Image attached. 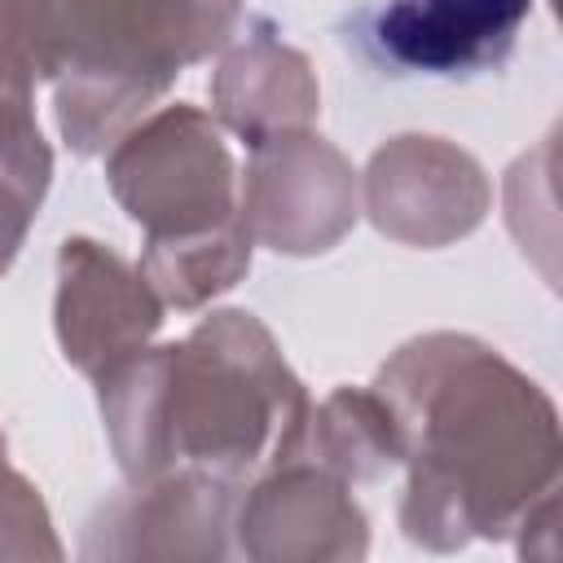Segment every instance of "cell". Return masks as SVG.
Segmentation results:
<instances>
[{"instance_id":"obj_7","label":"cell","mask_w":563,"mask_h":563,"mask_svg":"<svg viewBox=\"0 0 563 563\" xmlns=\"http://www.w3.org/2000/svg\"><path fill=\"white\" fill-rule=\"evenodd\" d=\"M53 325L66 361L97 378L163 325V299L110 246L66 238L57 251Z\"/></svg>"},{"instance_id":"obj_9","label":"cell","mask_w":563,"mask_h":563,"mask_svg":"<svg viewBox=\"0 0 563 563\" xmlns=\"http://www.w3.org/2000/svg\"><path fill=\"white\" fill-rule=\"evenodd\" d=\"M238 484L202 471H172L101 510L88 528V559H220L229 554L224 532L233 528Z\"/></svg>"},{"instance_id":"obj_15","label":"cell","mask_w":563,"mask_h":563,"mask_svg":"<svg viewBox=\"0 0 563 563\" xmlns=\"http://www.w3.org/2000/svg\"><path fill=\"white\" fill-rule=\"evenodd\" d=\"M0 559H62L40 493L0 457Z\"/></svg>"},{"instance_id":"obj_14","label":"cell","mask_w":563,"mask_h":563,"mask_svg":"<svg viewBox=\"0 0 563 563\" xmlns=\"http://www.w3.org/2000/svg\"><path fill=\"white\" fill-rule=\"evenodd\" d=\"M251 229L238 216L233 224L202 233V238H180V242H145L136 273L150 282V290L180 308L194 312L202 308L211 295L238 286V277L251 268Z\"/></svg>"},{"instance_id":"obj_8","label":"cell","mask_w":563,"mask_h":563,"mask_svg":"<svg viewBox=\"0 0 563 563\" xmlns=\"http://www.w3.org/2000/svg\"><path fill=\"white\" fill-rule=\"evenodd\" d=\"M238 550L260 563L361 559L369 545L365 515L347 497V479L317 462H286L264 471L238 506Z\"/></svg>"},{"instance_id":"obj_3","label":"cell","mask_w":563,"mask_h":563,"mask_svg":"<svg viewBox=\"0 0 563 563\" xmlns=\"http://www.w3.org/2000/svg\"><path fill=\"white\" fill-rule=\"evenodd\" d=\"M242 0H0V48L57 88L75 154L114 145L180 75L216 53Z\"/></svg>"},{"instance_id":"obj_5","label":"cell","mask_w":563,"mask_h":563,"mask_svg":"<svg viewBox=\"0 0 563 563\" xmlns=\"http://www.w3.org/2000/svg\"><path fill=\"white\" fill-rule=\"evenodd\" d=\"M238 211L255 242L286 255L330 251L356 220V172L321 136L295 128L251 145Z\"/></svg>"},{"instance_id":"obj_6","label":"cell","mask_w":563,"mask_h":563,"mask_svg":"<svg viewBox=\"0 0 563 563\" xmlns=\"http://www.w3.org/2000/svg\"><path fill=\"white\" fill-rule=\"evenodd\" d=\"M488 176L440 136H396L365 167V207L378 233L409 246L466 238L488 211Z\"/></svg>"},{"instance_id":"obj_4","label":"cell","mask_w":563,"mask_h":563,"mask_svg":"<svg viewBox=\"0 0 563 563\" xmlns=\"http://www.w3.org/2000/svg\"><path fill=\"white\" fill-rule=\"evenodd\" d=\"M106 185L145 229V242L202 238L242 216L233 158L211 114L185 101L132 123L110 145Z\"/></svg>"},{"instance_id":"obj_16","label":"cell","mask_w":563,"mask_h":563,"mask_svg":"<svg viewBox=\"0 0 563 563\" xmlns=\"http://www.w3.org/2000/svg\"><path fill=\"white\" fill-rule=\"evenodd\" d=\"M0 457H4V435H0Z\"/></svg>"},{"instance_id":"obj_12","label":"cell","mask_w":563,"mask_h":563,"mask_svg":"<svg viewBox=\"0 0 563 563\" xmlns=\"http://www.w3.org/2000/svg\"><path fill=\"white\" fill-rule=\"evenodd\" d=\"M48 176L53 154L35 123V75L0 48V273L18 260Z\"/></svg>"},{"instance_id":"obj_10","label":"cell","mask_w":563,"mask_h":563,"mask_svg":"<svg viewBox=\"0 0 563 563\" xmlns=\"http://www.w3.org/2000/svg\"><path fill=\"white\" fill-rule=\"evenodd\" d=\"M532 0H387L374 44L387 62L422 75H475L515 48Z\"/></svg>"},{"instance_id":"obj_13","label":"cell","mask_w":563,"mask_h":563,"mask_svg":"<svg viewBox=\"0 0 563 563\" xmlns=\"http://www.w3.org/2000/svg\"><path fill=\"white\" fill-rule=\"evenodd\" d=\"M308 453L339 479H378L400 462V431L374 387H339L308 422Z\"/></svg>"},{"instance_id":"obj_2","label":"cell","mask_w":563,"mask_h":563,"mask_svg":"<svg viewBox=\"0 0 563 563\" xmlns=\"http://www.w3.org/2000/svg\"><path fill=\"white\" fill-rule=\"evenodd\" d=\"M110 449L132 484L202 471L224 484L308 457V396L251 312H211L180 343L97 374Z\"/></svg>"},{"instance_id":"obj_11","label":"cell","mask_w":563,"mask_h":563,"mask_svg":"<svg viewBox=\"0 0 563 563\" xmlns=\"http://www.w3.org/2000/svg\"><path fill=\"white\" fill-rule=\"evenodd\" d=\"M211 101L224 128L260 145L277 132L308 128L321 110V88L308 57L282 44L268 22H255L211 75Z\"/></svg>"},{"instance_id":"obj_1","label":"cell","mask_w":563,"mask_h":563,"mask_svg":"<svg viewBox=\"0 0 563 563\" xmlns=\"http://www.w3.org/2000/svg\"><path fill=\"white\" fill-rule=\"evenodd\" d=\"M409 466L400 528L427 550L506 537L559 488L554 400L471 334L405 343L378 374Z\"/></svg>"}]
</instances>
